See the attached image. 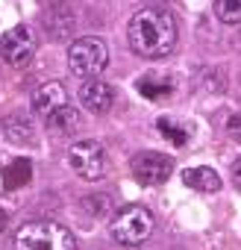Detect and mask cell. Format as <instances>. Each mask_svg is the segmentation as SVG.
I'll return each instance as SVG.
<instances>
[{"instance_id": "obj_4", "label": "cell", "mask_w": 241, "mask_h": 250, "mask_svg": "<svg viewBox=\"0 0 241 250\" xmlns=\"http://www.w3.org/2000/svg\"><path fill=\"white\" fill-rule=\"evenodd\" d=\"M112 238L118 244H127V247H139L150 238L153 232V215L144 206H127L120 209L112 221Z\"/></svg>"}, {"instance_id": "obj_3", "label": "cell", "mask_w": 241, "mask_h": 250, "mask_svg": "<svg viewBox=\"0 0 241 250\" xmlns=\"http://www.w3.org/2000/svg\"><path fill=\"white\" fill-rule=\"evenodd\" d=\"M109 65V50H106V42L97 39V36H85V39H77L68 50V68L74 77L80 80H91L97 77L103 68Z\"/></svg>"}, {"instance_id": "obj_13", "label": "cell", "mask_w": 241, "mask_h": 250, "mask_svg": "<svg viewBox=\"0 0 241 250\" xmlns=\"http://www.w3.org/2000/svg\"><path fill=\"white\" fill-rule=\"evenodd\" d=\"M171 80H165V77H156V74H150V77H141L139 80V91L144 94V97H150V100H159V97H168L171 94Z\"/></svg>"}, {"instance_id": "obj_16", "label": "cell", "mask_w": 241, "mask_h": 250, "mask_svg": "<svg viewBox=\"0 0 241 250\" xmlns=\"http://www.w3.org/2000/svg\"><path fill=\"white\" fill-rule=\"evenodd\" d=\"M215 15L223 24H238L241 21V0H215Z\"/></svg>"}, {"instance_id": "obj_17", "label": "cell", "mask_w": 241, "mask_h": 250, "mask_svg": "<svg viewBox=\"0 0 241 250\" xmlns=\"http://www.w3.org/2000/svg\"><path fill=\"white\" fill-rule=\"evenodd\" d=\"M226 133H229L235 142H241V112H235V115L226 121Z\"/></svg>"}, {"instance_id": "obj_8", "label": "cell", "mask_w": 241, "mask_h": 250, "mask_svg": "<svg viewBox=\"0 0 241 250\" xmlns=\"http://www.w3.org/2000/svg\"><path fill=\"white\" fill-rule=\"evenodd\" d=\"M80 103L88 109V112H94V115H103V112H109L112 109V103H115V91H112V85L109 83H103V80H85L82 83V88H80Z\"/></svg>"}, {"instance_id": "obj_20", "label": "cell", "mask_w": 241, "mask_h": 250, "mask_svg": "<svg viewBox=\"0 0 241 250\" xmlns=\"http://www.w3.org/2000/svg\"><path fill=\"white\" fill-rule=\"evenodd\" d=\"M238 39H241V36H238Z\"/></svg>"}, {"instance_id": "obj_1", "label": "cell", "mask_w": 241, "mask_h": 250, "mask_svg": "<svg viewBox=\"0 0 241 250\" xmlns=\"http://www.w3.org/2000/svg\"><path fill=\"white\" fill-rule=\"evenodd\" d=\"M130 47L139 56L159 59L177 47V21L165 9H141L130 21Z\"/></svg>"}, {"instance_id": "obj_18", "label": "cell", "mask_w": 241, "mask_h": 250, "mask_svg": "<svg viewBox=\"0 0 241 250\" xmlns=\"http://www.w3.org/2000/svg\"><path fill=\"white\" fill-rule=\"evenodd\" d=\"M232 180H235V186L241 188V159H238V162L232 165Z\"/></svg>"}, {"instance_id": "obj_9", "label": "cell", "mask_w": 241, "mask_h": 250, "mask_svg": "<svg viewBox=\"0 0 241 250\" xmlns=\"http://www.w3.org/2000/svg\"><path fill=\"white\" fill-rule=\"evenodd\" d=\"M62 106H68V94L59 83H44L39 85V91L33 94V109L44 118H50L53 112H59Z\"/></svg>"}, {"instance_id": "obj_12", "label": "cell", "mask_w": 241, "mask_h": 250, "mask_svg": "<svg viewBox=\"0 0 241 250\" xmlns=\"http://www.w3.org/2000/svg\"><path fill=\"white\" fill-rule=\"evenodd\" d=\"M33 180V165L27 162V159H15V162H9L6 168H3V183H6V188H21V186H27Z\"/></svg>"}, {"instance_id": "obj_19", "label": "cell", "mask_w": 241, "mask_h": 250, "mask_svg": "<svg viewBox=\"0 0 241 250\" xmlns=\"http://www.w3.org/2000/svg\"><path fill=\"white\" fill-rule=\"evenodd\" d=\"M6 224H9V215H6V209H0V232L6 229Z\"/></svg>"}, {"instance_id": "obj_14", "label": "cell", "mask_w": 241, "mask_h": 250, "mask_svg": "<svg viewBox=\"0 0 241 250\" xmlns=\"http://www.w3.org/2000/svg\"><path fill=\"white\" fill-rule=\"evenodd\" d=\"M156 130H159V133H162V139H165V142H171L174 147H182V145L188 142L185 127H182V124H177V121H171V118H159V121H156Z\"/></svg>"}, {"instance_id": "obj_2", "label": "cell", "mask_w": 241, "mask_h": 250, "mask_svg": "<svg viewBox=\"0 0 241 250\" xmlns=\"http://www.w3.org/2000/svg\"><path fill=\"white\" fill-rule=\"evenodd\" d=\"M15 250H77V238L53 221H30L15 232Z\"/></svg>"}, {"instance_id": "obj_15", "label": "cell", "mask_w": 241, "mask_h": 250, "mask_svg": "<svg viewBox=\"0 0 241 250\" xmlns=\"http://www.w3.org/2000/svg\"><path fill=\"white\" fill-rule=\"evenodd\" d=\"M6 139L15 142V145H30L33 142V127L24 118H12V121H6Z\"/></svg>"}, {"instance_id": "obj_11", "label": "cell", "mask_w": 241, "mask_h": 250, "mask_svg": "<svg viewBox=\"0 0 241 250\" xmlns=\"http://www.w3.org/2000/svg\"><path fill=\"white\" fill-rule=\"evenodd\" d=\"M182 180L188 188H197V191H218L221 188V177L212 168H185Z\"/></svg>"}, {"instance_id": "obj_7", "label": "cell", "mask_w": 241, "mask_h": 250, "mask_svg": "<svg viewBox=\"0 0 241 250\" xmlns=\"http://www.w3.org/2000/svg\"><path fill=\"white\" fill-rule=\"evenodd\" d=\"M133 174L141 183H165L174 174V159L156 150H141L133 159Z\"/></svg>"}, {"instance_id": "obj_5", "label": "cell", "mask_w": 241, "mask_h": 250, "mask_svg": "<svg viewBox=\"0 0 241 250\" xmlns=\"http://www.w3.org/2000/svg\"><path fill=\"white\" fill-rule=\"evenodd\" d=\"M68 165L74 174H80L82 180H100L106 174V150L97 142H77L68 150Z\"/></svg>"}, {"instance_id": "obj_10", "label": "cell", "mask_w": 241, "mask_h": 250, "mask_svg": "<svg viewBox=\"0 0 241 250\" xmlns=\"http://www.w3.org/2000/svg\"><path fill=\"white\" fill-rule=\"evenodd\" d=\"M47 127L53 136H74L80 130V112L71 109V106H62L59 112H53L47 118Z\"/></svg>"}, {"instance_id": "obj_6", "label": "cell", "mask_w": 241, "mask_h": 250, "mask_svg": "<svg viewBox=\"0 0 241 250\" xmlns=\"http://www.w3.org/2000/svg\"><path fill=\"white\" fill-rule=\"evenodd\" d=\"M0 56L12 68H27L36 56V39L27 27H15L0 39Z\"/></svg>"}]
</instances>
